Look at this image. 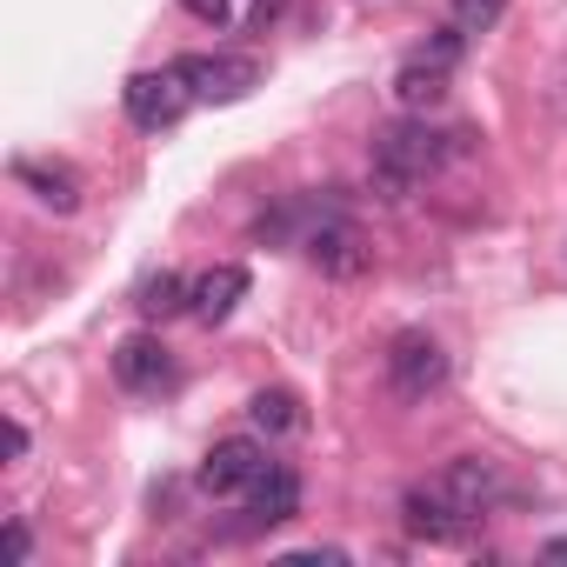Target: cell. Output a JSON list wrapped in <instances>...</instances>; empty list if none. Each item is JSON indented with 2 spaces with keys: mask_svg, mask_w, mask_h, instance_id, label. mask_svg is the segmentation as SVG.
Returning <instances> with one entry per match:
<instances>
[{
  "mask_svg": "<svg viewBox=\"0 0 567 567\" xmlns=\"http://www.w3.org/2000/svg\"><path fill=\"white\" fill-rule=\"evenodd\" d=\"M474 520H481V514H467L441 481H427V487H408V494H401V527H408L414 540L454 547V540H467V534H474Z\"/></svg>",
  "mask_w": 567,
  "mask_h": 567,
  "instance_id": "5b68a950",
  "label": "cell"
},
{
  "mask_svg": "<svg viewBox=\"0 0 567 567\" xmlns=\"http://www.w3.org/2000/svg\"><path fill=\"white\" fill-rule=\"evenodd\" d=\"M121 107H127V121H134L141 134H161V127H174V121L194 107V87H187L181 68H147V74H134V81L121 87Z\"/></svg>",
  "mask_w": 567,
  "mask_h": 567,
  "instance_id": "7a4b0ae2",
  "label": "cell"
},
{
  "mask_svg": "<svg viewBox=\"0 0 567 567\" xmlns=\"http://www.w3.org/2000/svg\"><path fill=\"white\" fill-rule=\"evenodd\" d=\"M434 481H441L467 514H494V507L507 501V474H501V461H487V454H454Z\"/></svg>",
  "mask_w": 567,
  "mask_h": 567,
  "instance_id": "9c48e42d",
  "label": "cell"
},
{
  "mask_svg": "<svg viewBox=\"0 0 567 567\" xmlns=\"http://www.w3.org/2000/svg\"><path fill=\"white\" fill-rule=\"evenodd\" d=\"M247 421H254V434H301V427H308L301 394H288V388H260V394L247 401Z\"/></svg>",
  "mask_w": 567,
  "mask_h": 567,
  "instance_id": "9a60e30c",
  "label": "cell"
},
{
  "mask_svg": "<svg viewBox=\"0 0 567 567\" xmlns=\"http://www.w3.org/2000/svg\"><path fill=\"white\" fill-rule=\"evenodd\" d=\"M194 87V101H240L247 87H260V61L247 54H181L174 61Z\"/></svg>",
  "mask_w": 567,
  "mask_h": 567,
  "instance_id": "52a82bcc",
  "label": "cell"
},
{
  "mask_svg": "<svg viewBox=\"0 0 567 567\" xmlns=\"http://www.w3.org/2000/svg\"><path fill=\"white\" fill-rule=\"evenodd\" d=\"M301 514V474L295 467H267L260 481H254V494H247V534H267V527H288Z\"/></svg>",
  "mask_w": 567,
  "mask_h": 567,
  "instance_id": "30bf717a",
  "label": "cell"
},
{
  "mask_svg": "<svg viewBox=\"0 0 567 567\" xmlns=\"http://www.w3.org/2000/svg\"><path fill=\"white\" fill-rule=\"evenodd\" d=\"M547 554H554V560H567V540H547Z\"/></svg>",
  "mask_w": 567,
  "mask_h": 567,
  "instance_id": "44dd1931",
  "label": "cell"
},
{
  "mask_svg": "<svg viewBox=\"0 0 567 567\" xmlns=\"http://www.w3.org/2000/svg\"><path fill=\"white\" fill-rule=\"evenodd\" d=\"M447 74H454V68H441V61L414 54V61L394 74V101H401L408 114H427V107H441V101H447Z\"/></svg>",
  "mask_w": 567,
  "mask_h": 567,
  "instance_id": "4fadbf2b",
  "label": "cell"
},
{
  "mask_svg": "<svg viewBox=\"0 0 567 567\" xmlns=\"http://www.w3.org/2000/svg\"><path fill=\"white\" fill-rule=\"evenodd\" d=\"M14 181H21L41 207H54V214H74V207H81V174H74L68 161H14Z\"/></svg>",
  "mask_w": 567,
  "mask_h": 567,
  "instance_id": "7c38bea8",
  "label": "cell"
},
{
  "mask_svg": "<svg viewBox=\"0 0 567 567\" xmlns=\"http://www.w3.org/2000/svg\"><path fill=\"white\" fill-rule=\"evenodd\" d=\"M388 381H394L401 401L441 394V388H447V348H441L434 334H421V328L394 334V341H388Z\"/></svg>",
  "mask_w": 567,
  "mask_h": 567,
  "instance_id": "277c9868",
  "label": "cell"
},
{
  "mask_svg": "<svg viewBox=\"0 0 567 567\" xmlns=\"http://www.w3.org/2000/svg\"><path fill=\"white\" fill-rule=\"evenodd\" d=\"M501 14H507V0H454V21H461L467 34H487Z\"/></svg>",
  "mask_w": 567,
  "mask_h": 567,
  "instance_id": "2e32d148",
  "label": "cell"
},
{
  "mask_svg": "<svg viewBox=\"0 0 567 567\" xmlns=\"http://www.w3.org/2000/svg\"><path fill=\"white\" fill-rule=\"evenodd\" d=\"M8 560H14V567H28V560H34V534H28V520H21V514H8Z\"/></svg>",
  "mask_w": 567,
  "mask_h": 567,
  "instance_id": "e0dca14e",
  "label": "cell"
},
{
  "mask_svg": "<svg viewBox=\"0 0 567 567\" xmlns=\"http://www.w3.org/2000/svg\"><path fill=\"white\" fill-rule=\"evenodd\" d=\"M181 8L200 21V28H227V14H234V0H181Z\"/></svg>",
  "mask_w": 567,
  "mask_h": 567,
  "instance_id": "ac0fdd59",
  "label": "cell"
},
{
  "mask_svg": "<svg viewBox=\"0 0 567 567\" xmlns=\"http://www.w3.org/2000/svg\"><path fill=\"white\" fill-rule=\"evenodd\" d=\"M8 461H28V427L21 421H8Z\"/></svg>",
  "mask_w": 567,
  "mask_h": 567,
  "instance_id": "d6986e66",
  "label": "cell"
},
{
  "mask_svg": "<svg viewBox=\"0 0 567 567\" xmlns=\"http://www.w3.org/2000/svg\"><path fill=\"white\" fill-rule=\"evenodd\" d=\"M240 301H247V267H240V260H220V267H207V274L194 280V308H187V315L207 321V328H220Z\"/></svg>",
  "mask_w": 567,
  "mask_h": 567,
  "instance_id": "8fae6325",
  "label": "cell"
},
{
  "mask_svg": "<svg viewBox=\"0 0 567 567\" xmlns=\"http://www.w3.org/2000/svg\"><path fill=\"white\" fill-rule=\"evenodd\" d=\"M301 254L328 274V280H354V274H368V260H374V247H368V234L348 220V214H328L308 240H301Z\"/></svg>",
  "mask_w": 567,
  "mask_h": 567,
  "instance_id": "8992f818",
  "label": "cell"
},
{
  "mask_svg": "<svg viewBox=\"0 0 567 567\" xmlns=\"http://www.w3.org/2000/svg\"><path fill=\"white\" fill-rule=\"evenodd\" d=\"M267 467H274V461H267V447H260L254 434H227V441L207 447V461H200L194 481H200V494H214V501H247Z\"/></svg>",
  "mask_w": 567,
  "mask_h": 567,
  "instance_id": "3957f363",
  "label": "cell"
},
{
  "mask_svg": "<svg viewBox=\"0 0 567 567\" xmlns=\"http://www.w3.org/2000/svg\"><path fill=\"white\" fill-rule=\"evenodd\" d=\"M461 141H467V134L427 127V114H401V121L374 127V147H368V161H374V194H381V200H408L427 174L447 167V154H454Z\"/></svg>",
  "mask_w": 567,
  "mask_h": 567,
  "instance_id": "6da1fadb",
  "label": "cell"
},
{
  "mask_svg": "<svg viewBox=\"0 0 567 567\" xmlns=\"http://www.w3.org/2000/svg\"><path fill=\"white\" fill-rule=\"evenodd\" d=\"M114 381H121L127 394H167V388H174V354H167V341H161V334H127V341L114 348Z\"/></svg>",
  "mask_w": 567,
  "mask_h": 567,
  "instance_id": "ba28073f",
  "label": "cell"
},
{
  "mask_svg": "<svg viewBox=\"0 0 567 567\" xmlns=\"http://www.w3.org/2000/svg\"><path fill=\"white\" fill-rule=\"evenodd\" d=\"M288 560H301V567H315V560H348L341 547H301V554H288Z\"/></svg>",
  "mask_w": 567,
  "mask_h": 567,
  "instance_id": "ffe728a7",
  "label": "cell"
},
{
  "mask_svg": "<svg viewBox=\"0 0 567 567\" xmlns=\"http://www.w3.org/2000/svg\"><path fill=\"white\" fill-rule=\"evenodd\" d=\"M134 308L147 315V321H174V315H187L194 308V280H181V274H147L141 280V295H134Z\"/></svg>",
  "mask_w": 567,
  "mask_h": 567,
  "instance_id": "5bb4252c",
  "label": "cell"
}]
</instances>
